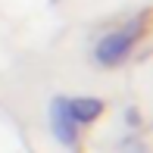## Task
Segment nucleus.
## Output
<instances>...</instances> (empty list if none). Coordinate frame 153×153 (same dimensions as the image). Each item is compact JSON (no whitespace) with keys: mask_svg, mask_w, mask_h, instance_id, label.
Masks as SVG:
<instances>
[{"mask_svg":"<svg viewBox=\"0 0 153 153\" xmlns=\"http://www.w3.org/2000/svg\"><path fill=\"white\" fill-rule=\"evenodd\" d=\"M134 38H137L134 28H122V31L106 34V38L97 44V50H94L97 62H100V66H116V62H122L128 56V50L134 47Z\"/></svg>","mask_w":153,"mask_h":153,"instance_id":"nucleus-1","label":"nucleus"},{"mask_svg":"<svg viewBox=\"0 0 153 153\" xmlns=\"http://www.w3.org/2000/svg\"><path fill=\"white\" fill-rule=\"evenodd\" d=\"M66 109H69V119H72L75 125H88L94 122L97 116L103 113V103L97 100V97H81V100H66Z\"/></svg>","mask_w":153,"mask_h":153,"instance_id":"nucleus-2","label":"nucleus"},{"mask_svg":"<svg viewBox=\"0 0 153 153\" xmlns=\"http://www.w3.org/2000/svg\"><path fill=\"white\" fill-rule=\"evenodd\" d=\"M53 131L59 134L62 144H72L75 141V122L69 119V109H66V100H53Z\"/></svg>","mask_w":153,"mask_h":153,"instance_id":"nucleus-3","label":"nucleus"}]
</instances>
